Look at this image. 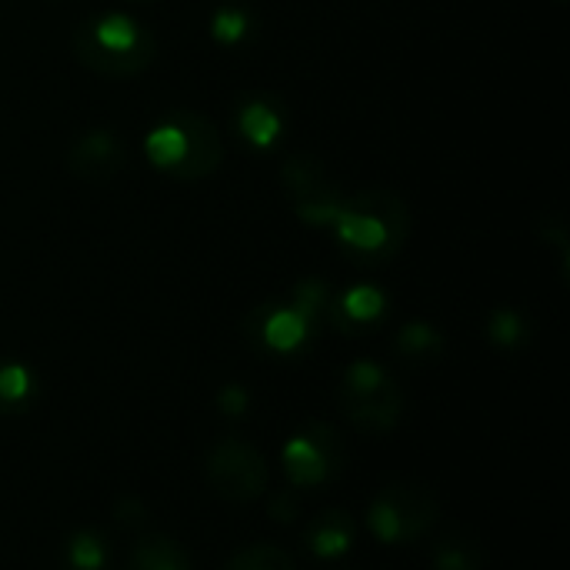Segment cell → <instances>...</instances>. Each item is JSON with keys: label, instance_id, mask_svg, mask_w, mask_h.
<instances>
[{"label": "cell", "instance_id": "obj_1", "mask_svg": "<svg viewBox=\"0 0 570 570\" xmlns=\"http://www.w3.org/2000/svg\"><path fill=\"white\" fill-rule=\"evenodd\" d=\"M331 230L344 257L364 267H381L407 244L411 207L394 190H361L354 197H344Z\"/></svg>", "mask_w": 570, "mask_h": 570}, {"label": "cell", "instance_id": "obj_2", "mask_svg": "<svg viewBox=\"0 0 570 570\" xmlns=\"http://www.w3.org/2000/svg\"><path fill=\"white\" fill-rule=\"evenodd\" d=\"M70 50L90 73L124 80L144 73L154 63L157 40L137 17L120 10H104L73 27Z\"/></svg>", "mask_w": 570, "mask_h": 570}, {"label": "cell", "instance_id": "obj_3", "mask_svg": "<svg viewBox=\"0 0 570 570\" xmlns=\"http://www.w3.org/2000/svg\"><path fill=\"white\" fill-rule=\"evenodd\" d=\"M144 157L174 180H204L224 160L220 127L197 110L164 114L144 137Z\"/></svg>", "mask_w": 570, "mask_h": 570}, {"label": "cell", "instance_id": "obj_4", "mask_svg": "<svg viewBox=\"0 0 570 570\" xmlns=\"http://www.w3.org/2000/svg\"><path fill=\"white\" fill-rule=\"evenodd\" d=\"M337 407L361 434L381 438L397 428L404 411V394L381 364L357 361L344 371L337 384Z\"/></svg>", "mask_w": 570, "mask_h": 570}, {"label": "cell", "instance_id": "obj_5", "mask_svg": "<svg viewBox=\"0 0 570 570\" xmlns=\"http://www.w3.org/2000/svg\"><path fill=\"white\" fill-rule=\"evenodd\" d=\"M441 514V504L424 484H391L371 504V531L384 544H404L424 538Z\"/></svg>", "mask_w": 570, "mask_h": 570}, {"label": "cell", "instance_id": "obj_6", "mask_svg": "<svg viewBox=\"0 0 570 570\" xmlns=\"http://www.w3.org/2000/svg\"><path fill=\"white\" fill-rule=\"evenodd\" d=\"M281 187L291 200L294 214L311 227H331L344 194L327 177V167L314 154H294L281 164Z\"/></svg>", "mask_w": 570, "mask_h": 570}, {"label": "cell", "instance_id": "obj_7", "mask_svg": "<svg viewBox=\"0 0 570 570\" xmlns=\"http://www.w3.org/2000/svg\"><path fill=\"white\" fill-rule=\"evenodd\" d=\"M204 474L227 501H254L267 491V461L240 438H220L204 458Z\"/></svg>", "mask_w": 570, "mask_h": 570}, {"label": "cell", "instance_id": "obj_8", "mask_svg": "<svg viewBox=\"0 0 570 570\" xmlns=\"http://www.w3.org/2000/svg\"><path fill=\"white\" fill-rule=\"evenodd\" d=\"M341 464H344V441L327 424H311L301 438H294L284 448V471L297 488L324 484L331 474L341 471Z\"/></svg>", "mask_w": 570, "mask_h": 570}, {"label": "cell", "instance_id": "obj_9", "mask_svg": "<svg viewBox=\"0 0 570 570\" xmlns=\"http://www.w3.org/2000/svg\"><path fill=\"white\" fill-rule=\"evenodd\" d=\"M321 324L291 297L281 304H264L261 311L250 314V334L277 354H294L301 351Z\"/></svg>", "mask_w": 570, "mask_h": 570}, {"label": "cell", "instance_id": "obj_10", "mask_svg": "<svg viewBox=\"0 0 570 570\" xmlns=\"http://www.w3.org/2000/svg\"><path fill=\"white\" fill-rule=\"evenodd\" d=\"M230 124L250 150H274L287 134V107L271 94H244L234 104Z\"/></svg>", "mask_w": 570, "mask_h": 570}, {"label": "cell", "instance_id": "obj_11", "mask_svg": "<svg viewBox=\"0 0 570 570\" xmlns=\"http://www.w3.org/2000/svg\"><path fill=\"white\" fill-rule=\"evenodd\" d=\"M124 160H127V150L120 144V137L104 127L83 130L67 147V170L87 184H107L110 177H117L124 170Z\"/></svg>", "mask_w": 570, "mask_h": 570}, {"label": "cell", "instance_id": "obj_12", "mask_svg": "<svg viewBox=\"0 0 570 570\" xmlns=\"http://www.w3.org/2000/svg\"><path fill=\"white\" fill-rule=\"evenodd\" d=\"M384 314H387L384 291L381 287H371V284H361V287H351V291L331 297L327 321L337 331H344V334H361V331L374 327Z\"/></svg>", "mask_w": 570, "mask_h": 570}, {"label": "cell", "instance_id": "obj_13", "mask_svg": "<svg viewBox=\"0 0 570 570\" xmlns=\"http://www.w3.org/2000/svg\"><path fill=\"white\" fill-rule=\"evenodd\" d=\"M257 33V13L247 0H220L210 17V37L220 47H244Z\"/></svg>", "mask_w": 570, "mask_h": 570}, {"label": "cell", "instance_id": "obj_14", "mask_svg": "<svg viewBox=\"0 0 570 570\" xmlns=\"http://www.w3.org/2000/svg\"><path fill=\"white\" fill-rule=\"evenodd\" d=\"M357 524L347 511H324L311 528H307V544L317 558H337L354 544Z\"/></svg>", "mask_w": 570, "mask_h": 570}, {"label": "cell", "instance_id": "obj_15", "mask_svg": "<svg viewBox=\"0 0 570 570\" xmlns=\"http://www.w3.org/2000/svg\"><path fill=\"white\" fill-rule=\"evenodd\" d=\"M124 570H190V558L170 538H144L130 551Z\"/></svg>", "mask_w": 570, "mask_h": 570}, {"label": "cell", "instance_id": "obj_16", "mask_svg": "<svg viewBox=\"0 0 570 570\" xmlns=\"http://www.w3.org/2000/svg\"><path fill=\"white\" fill-rule=\"evenodd\" d=\"M431 564H434V570H481L484 568L481 541L464 534V531H454V534L438 541Z\"/></svg>", "mask_w": 570, "mask_h": 570}, {"label": "cell", "instance_id": "obj_17", "mask_svg": "<svg viewBox=\"0 0 570 570\" xmlns=\"http://www.w3.org/2000/svg\"><path fill=\"white\" fill-rule=\"evenodd\" d=\"M397 354H401L404 361H417V364L438 361V357L444 354V337H441V331H434L431 324L414 321V324H407V327L397 334Z\"/></svg>", "mask_w": 570, "mask_h": 570}, {"label": "cell", "instance_id": "obj_18", "mask_svg": "<svg viewBox=\"0 0 570 570\" xmlns=\"http://www.w3.org/2000/svg\"><path fill=\"white\" fill-rule=\"evenodd\" d=\"M488 337L504 347V351H518L531 341V324L521 311L514 307H498L491 317H488Z\"/></svg>", "mask_w": 570, "mask_h": 570}, {"label": "cell", "instance_id": "obj_19", "mask_svg": "<svg viewBox=\"0 0 570 570\" xmlns=\"http://www.w3.org/2000/svg\"><path fill=\"white\" fill-rule=\"evenodd\" d=\"M33 394V377L23 364L3 361L0 364V411H17L30 401Z\"/></svg>", "mask_w": 570, "mask_h": 570}, {"label": "cell", "instance_id": "obj_20", "mask_svg": "<svg viewBox=\"0 0 570 570\" xmlns=\"http://www.w3.org/2000/svg\"><path fill=\"white\" fill-rule=\"evenodd\" d=\"M224 570H294V558L274 544H257V548H244L240 554H234Z\"/></svg>", "mask_w": 570, "mask_h": 570}, {"label": "cell", "instance_id": "obj_21", "mask_svg": "<svg viewBox=\"0 0 570 570\" xmlns=\"http://www.w3.org/2000/svg\"><path fill=\"white\" fill-rule=\"evenodd\" d=\"M67 561L73 570H100L107 561V548L97 534L80 531V534H73V541L67 548Z\"/></svg>", "mask_w": 570, "mask_h": 570}, {"label": "cell", "instance_id": "obj_22", "mask_svg": "<svg viewBox=\"0 0 570 570\" xmlns=\"http://www.w3.org/2000/svg\"><path fill=\"white\" fill-rule=\"evenodd\" d=\"M114 514H117V521H120L124 528H144V524H147V508H144L137 498H124V501L114 508Z\"/></svg>", "mask_w": 570, "mask_h": 570}, {"label": "cell", "instance_id": "obj_23", "mask_svg": "<svg viewBox=\"0 0 570 570\" xmlns=\"http://www.w3.org/2000/svg\"><path fill=\"white\" fill-rule=\"evenodd\" d=\"M217 401H220V411H224L227 417H240V414L247 411V404H250V397H247V391H244V387H237V384H230V387H224Z\"/></svg>", "mask_w": 570, "mask_h": 570}, {"label": "cell", "instance_id": "obj_24", "mask_svg": "<svg viewBox=\"0 0 570 570\" xmlns=\"http://www.w3.org/2000/svg\"><path fill=\"white\" fill-rule=\"evenodd\" d=\"M271 514L277 518V521H294L297 518V501H294V494H284V498H277L274 504H271Z\"/></svg>", "mask_w": 570, "mask_h": 570}, {"label": "cell", "instance_id": "obj_25", "mask_svg": "<svg viewBox=\"0 0 570 570\" xmlns=\"http://www.w3.org/2000/svg\"><path fill=\"white\" fill-rule=\"evenodd\" d=\"M137 3H154V0H137Z\"/></svg>", "mask_w": 570, "mask_h": 570}, {"label": "cell", "instance_id": "obj_26", "mask_svg": "<svg viewBox=\"0 0 570 570\" xmlns=\"http://www.w3.org/2000/svg\"><path fill=\"white\" fill-rule=\"evenodd\" d=\"M558 3H564V0H558Z\"/></svg>", "mask_w": 570, "mask_h": 570}]
</instances>
